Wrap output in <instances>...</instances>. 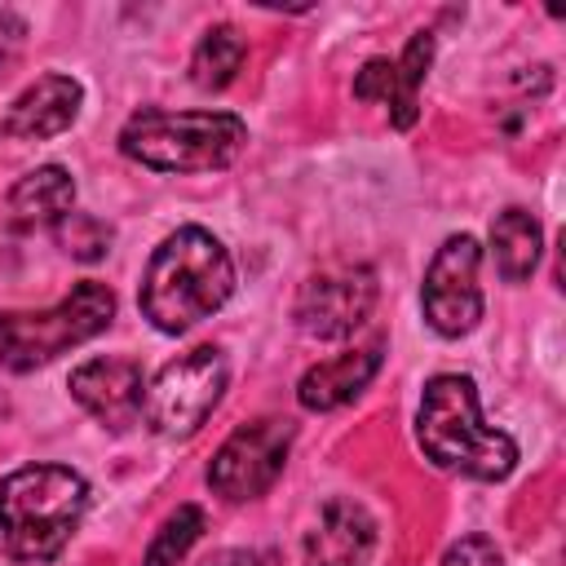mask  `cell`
Wrapping results in <instances>:
<instances>
[{"instance_id":"19","label":"cell","mask_w":566,"mask_h":566,"mask_svg":"<svg viewBox=\"0 0 566 566\" xmlns=\"http://www.w3.org/2000/svg\"><path fill=\"white\" fill-rule=\"evenodd\" d=\"M199 535H203V509H199V504H181V509L155 531V539H150L142 566H177V562L190 553V544H195Z\"/></svg>"},{"instance_id":"5","label":"cell","mask_w":566,"mask_h":566,"mask_svg":"<svg viewBox=\"0 0 566 566\" xmlns=\"http://www.w3.org/2000/svg\"><path fill=\"white\" fill-rule=\"evenodd\" d=\"M115 318V292L97 279L75 283L49 310H9L0 314V367L4 371H35L57 354L102 336Z\"/></svg>"},{"instance_id":"21","label":"cell","mask_w":566,"mask_h":566,"mask_svg":"<svg viewBox=\"0 0 566 566\" xmlns=\"http://www.w3.org/2000/svg\"><path fill=\"white\" fill-rule=\"evenodd\" d=\"M22 40H27V22H22L13 9H0V71L18 57Z\"/></svg>"},{"instance_id":"10","label":"cell","mask_w":566,"mask_h":566,"mask_svg":"<svg viewBox=\"0 0 566 566\" xmlns=\"http://www.w3.org/2000/svg\"><path fill=\"white\" fill-rule=\"evenodd\" d=\"M433 66V31H416L402 49V57H367L354 75V97L385 102L394 128H411L420 119V84Z\"/></svg>"},{"instance_id":"7","label":"cell","mask_w":566,"mask_h":566,"mask_svg":"<svg viewBox=\"0 0 566 566\" xmlns=\"http://www.w3.org/2000/svg\"><path fill=\"white\" fill-rule=\"evenodd\" d=\"M292 420H279V416H261V420H248L239 424L212 455L208 464V486L230 500V504H243V500H256L265 495L283 464H287V451H292Z\"/></svg>"},{"instance_id":"14","label":"cell","mask_w":566,"mask_h":566,"mask_svg":"<svg viewBox=\"0 0 566 566\" xmlns=\"http://www.w3.org/2000/svg\"><path fill=\"white\" fill-rule=\"evenodd\" d=\"M380 371V345H363V349H345L336 358L314 363L301 380H296V402L305 411H336L345 402H354L371 376Z\"/></svg>"},{"instance_id":"16","label":"cell","mask_w":566,"mask_h":566,"mask_svg":"<svg viewBox=\"0 0 566 566\" xmlns=\"http://www.w3.org/2000/svg\"><path fill=\"white\" fill-rule=\"evenodd\" d=\"M539 252H544V230L526 208H504L491 221V256L509 283H526L539 265Z\"/></svg>"},{"instance_id":"20","label":"cell","mask_w":566,"mask_h":566,"mask_svg":"<svg viewBox=\"0 0 566 566\" xmlns=\"http://www.w3.org/2000/svg\"><path fill=\"white\" fill-rule=\"evenodd\" d=\"M438 566H504V557H500L495 539H486V535H464V539H455V544L442 553Z\"/></svg>"},{"instance_id":"15","label":"cell","mask_w":566,"mask_h":566,"mask_svg":"<svg viewBox=\"0 0 566 566\" xmlns=\"http://www.w3.org/2000/svg\"><path fill=\"white\" fill-rule=\"evenodd\" d=\"M75 208V181L62 164H40L9 190V212L18 226H57Z\"/></svg>"},{"instance_id":"4","label":"cell","mask_w":566,"mask_h":566,"mask_svg":"<svg viewBox=\"0 0 566 566\" xmlns=\"http://www.w3.org/2000/svg\"><path fill=\"white\" fill-rule=\"evenodd\" d=\"M248 146V124L230 111H159L142 106L119 128V150L155 172H217Z\"/></svg>"},{"instance_id":"11","label":"cell","mask_w":566,"mask_h":566,"mask_svg":"<svg viewBox=\"0 0 566 566\" xmlns=\"http://www.w3.org/2000/svg\"><path fill=\"white\" fill-rule=\"evenodd\" d=\"M71 394L93 420L119 433L142 416L146 380L133 358H88L71 371Z\"/></svg>"},{"instance_id":"13","label":"cell","mask_w":566,"mask_h":566,"mask_svg":"<svg viewBox=\"0 0 566 566\" xmlns=\"http://www.w3.org/2000/svg\"><path fill=\"white\" fill-rule=\"evenodd\" d=\"M376 548V517L358 500H327L305 531V566H367Z\"/></svg>"},{"instance_id":"1","label":"cell","mask_w":566,"mask_h":566,"mask_svg":"<svg viewBox=\"0 0 566 566\" xmlns=\"http://www.w3.org/2000/svg\"><path fill=\"white\" fill-rule=\"evenodd\" d=\"M234 292V261L221 239L203 226H177L146 261L142 274V314L177 336L217 314Z\"/></svg>"},{"instance_id":"6","label":"cell","mask_w":566,"mask_h":566,"mask_svg":"<svg viewBox=\"0 0 566 566\" xmlns=\"http://www.w3.org/2000/svg\"><path fill=\"white\" fill-rule=\"evenodd\" d=\"M230 380L226 354L217 345H199L190 354H177L155 371V380L142 394V416L159 438H190L212 407L221 402Z\"/></svg>"},{"instance_id":"2","label":"cell","mask_w":566,"mask_h":566,"mask_svg":"<svg viewBox=\"0 0 566 566\" xmlns=\"http://www.w3.org/2000/svg\"><path fill=\"white\" fill-rule=\"evenodd\" d=\"M416 442L438 469L478 482H504L517 469V442L482 420L478 389L460 371H442L424 385L416 411Z\"/></svg>"},{"instance_id":"18","label":"cell","mask_w":566,"mask_h":566,"mask_svg":"<svg viewBox=\"0 0 566 566\" xmlns=\"http://www.w3.org/2000/svg\"><path fill=\"white\" fill-rule=\"evenodd\" d=\"M53 239H57V248L71 256V261H102L106 252H111V239H115V230L102 221V217H93V212H66L57 226H53Z\"/></svg>"},{"instance_id":"8","label":"cell","mask_w":566,"mask_h":566,"mask_svg":"<svg viewBox=\"0 0 566 566\" xmlns=\"http://www.w3.org/2000/svg\"><path fill=\"white\" fill-rule=\"evenodd\" d=\"M376 292H380V283H376V270L371 265H358V261L354 265L349 261L323 265L296 292V305H292L296 327L305 336H314V340L354 336L367 323V314L376 305Z\"/></svg>"},{"instance_id":"22","label":"cell","mask_w":566,"mask_h":566,"mask_svg":"<svg viewBox=\"0 0 566 566\" xmlns=\"http://www.w3.org/2000/svg\"><path fill=\"white\" fill-rule=\"evenodd\" d=\"M199 566H274V557L270 553H256V548H221V553H212Z\"/></svg>"},{"instance_id":"3","label":"cell","mask_w":566,"mask_h":566,"mask_svg":"<svg viewBox=\"0 0 566 566\" xmlns=\"http://www.w3.org/2000/svg\"><path fill=\"white\" fill-rule=\"evenodd\" d=\"M88 509V482L66 464H22L0 478V544L18 562H53Z\"/></svg>"},{"instance_id":"12","label":"cell","mask_w":566,"mask_h":566,"mask_svg":"<svg viewBox=\"0 0 566 566\" xmlns=\"http://www.w3.org/2000/svg\"><path fill=\"white\" fill-rule=\"evenodd\" d=\"M80 102H84L80 80H71V75H40L35 84H27L9 102V111L0 115V133L13 137V142L57 137V133H66L75 124Z\"/></svg>"},{"instance_id":"17","label":"cell","mask_w":566,"mask_h":566,"mask_svg":"<svg viewBox=\"0 0 566 566\" xmlns=\"http://www.w3.org/2000/svg\"><path fill=\"white\" fill-rule=\"evenodd\" d=\"M243 57H248V44H243V35L230 22L208 27L203 40L190 53V84L203 88V93H217V88H226L239 75Z\"/></svg>"},{"instance_id":"9","label":"cell","mask_w":566,"mask_h":566,"mask_svg":"<svg viewBox=\"0 0 566 566\" xmlns=\"http://www.w3.org/2000/svg\"><path fill=\"white\" fill-rule=\"evenodd\" d=\"M478 261L482 248L473 234H451L442 239V248L433 252L429 270H424V287H420V305L424 318L438 336L455 340L469 336L482 318V287H478Z\"/></svg>"}]
</instances>
